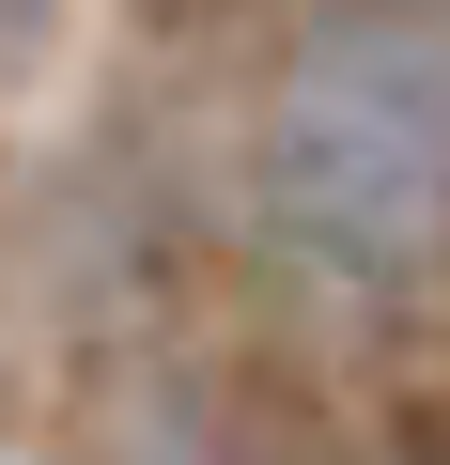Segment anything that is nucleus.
<instances>
[{"mask_svg":"<svg viewBox=\"0 0 450 465\" xmlns=\"http://www.w3.org/2000/svg\"><path fill=\"white\" fill-rule=\"evenodd\" d=\"M265 217L342 280H404L450 217V78L404 16H326L265 124Z\"/></svg>","mask_w":450,"mask_h":465,"instance_id":"obj_1","label":"nucleus"},{"mask_svg":"<svg viewBox=\"0 0 450 465\" xmlns=\"http://www.w3.org/2000/svg\"><path fill=\"white\" fill-rule=\"evenodd\" d=\"M47 465H217V450H202L186 372H125V388H94V419H78Z\"/></svg>","mask_w":450,"mask_h":465,"instance_id":"obj_2","label":"nucleus"}]
</instances>
